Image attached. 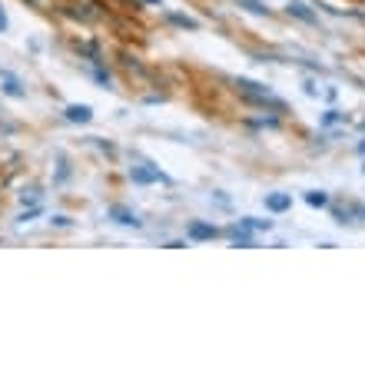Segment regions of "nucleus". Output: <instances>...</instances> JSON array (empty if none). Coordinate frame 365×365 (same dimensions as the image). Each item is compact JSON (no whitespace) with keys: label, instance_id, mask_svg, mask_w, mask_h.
Wrapping results in <instances>:
<instances>
[{"label":"nucleus","instance_id":"f257e3e1","mask_svg":"<svg viewBox=\"0 0 365 365\" xmlns=\"http://www.w3.org/2000/svg\"><path fill=\"white\" fill-rule=\"evenodd\" d=\"M236 86V97L253 110H262V113H276V117H286L289 113V103L282 97H276L266 83H256V80H246V76H236L233 80Z\"/></svg>","mask_w":365,"mask_h":365},{"label":"nucleus","instance_id":"f03ea898","mask_svg":"<svg viewBox=\"0 0 365 365\" xmlns=\"http://www.w3.org/2000/svg\"><path fill=\"white\" fill-rule=\"evenodd\" d=\"M129 180L137 182V186H156V182H166L170 186V176L156 166V163H143V166H129Z\"/></svg>","mask_w":365,"mask_h":365},{"label":"nucleus","instance_id":"7ed1b4c3","mask_svg":"<svg viewBox=\"0 0 365 365\" xmlns=\"http://www.w3.org/2000/svg\"><path fill=\"white\" fill-rule=\"evenodd\" d=\"M286 17L306 23V27H319V11L312 7L309 0H289V4H286Z\"/></svg>","mask_w":365,"mask_h":365},{"label":"nucleus","instance_id":"20e7f679","mask_svg":"<svg viewBox=\"0 0 365 365\" xmlns=\"http://www.w3.org/2000/svg\"><path fill=\"white\" fill-rule=\"evenodd\" d=\"M219 236V229L213 223H203V219H193L186 226V243H213Z\"/></svg>","mask_w":365,"mask_h":365},{"label":"nucleus","instance_id":"39448f33","mask_svg":"<svg viewBox=\"0 0 365 365\" xmlns=\"http://www.w3.org/2000/svg\"><path fill=\"white\" fill-rule=\"evenodd\" d=\"M110 219L113 223H120V226H127V229H143V219L133 209H127V206H110Z\"/></svg>","mask_w":365,"mask_h":365},{"label":"nucleus","instance_id":"423d86ee","mask_svg":"<svg viewBox=\"0 0 365 365\" xmlns=\"http://www.w3.org/2000/svg\"><path fill=\"white\" fill-rule=\"evenodd\" d=\"M64 120L66 123H90L93 120V107L90 103H66V110H64Z\"/></svg>","mask_w":365,"mask_h":365},{"label":"nucleus","instance_id":"0eeeda50","mask_svg":"<svg viewBox=\"0 0 365 365\" xmlns=\"http://www.w3.org/2000/svg\"><path fill=\"white\" fill-rule=\"evenodd\" d=\"M266 213L279 216V213H289L292 209V193H266Z\"/></svg>","mask_w":365,"mask_h":365},{"label":"nucleus","instance_id":"6e6552de","mask_svg":"<svg viewBox=\"0 0 365 365\" xmlns=\"http://www.w3.org/2000/svg\"><path fill=\"white\" fill-rule=\"evenodd\" d=\"M226 236L236 249H253L256 246V233H246V229H239V226H229L226 229Z\"/></svg>","mask_w":365,"mask_h":365},{"label":"nucleus","instance_id":"1a4fd4ad","mask_svg":"<svg viewBox=\"0 0 365 365\" xmlns=\"http://www.w3.org/2000/svg\"><path fill=\"white\" fill-rule=\"evenodd\" d=\"M0 76H4V86H0V90H4L7 97H13V100H23V97H27V90H23V83L11 74V70H0Z\"/></svg>","mask_w":365,"mask_h":365},{"label":"nucleus","instance_id":"9d476101","mask_svg":"<svg viewBox=\"0 0 365 365\" xmlns=\"http://www.w3.org/2000/svg\"><path fill=\"white\" fill-rule=\"evenodd\" d=\"M239 229H246V233H269L272 229V219H256V216H243L239 219Z\"/></svg>","mask_w":365,"mask_h":365},{"label":"nucleus","instance_id":"9b49d317","mask_svg":"<svg viewBox=\"0 0 365 365\" xmlns=\"http://www.w3.org/2000/svg\"><path fill=\"white\" fill-rule=\"evenodd\" d=\"M166 21L173 23V27H180V30H199V21L196 17H190V13H176V11H170L166 13Z\"/></svg>","mask_w":365,"mask_h":365},{"label":"nucleus","instance_id":"f8f14e48","mask_svg":"<svg viewBox=\"0 0 365 365\" xmlns=\"http://www.w3.org/2000/svg\"><path fill=\"white\" fill-rule=\"evenodd\" d=\"M339 123H349V113H342V110H335V107H329L319 117V127L323 129H332V127H339Z\"/></svg>","mask_w":365,"mask_h":365},{"label":"nucleus","instance_id":"ddd939ff","mask_svg":"<svg viewBox=\"0 0 365 365\" xmlns=\"http://www.w3.org/2000/svg\"><path fill=\"white\" fill-rule=\"evenodd\" d=\"M306 203H309L312 209H329V206H332V196L325 193V190H309V193H306Z\"/></svg>","mask_w":365,"mask_h":365},{"label":"nucleus","instance_id":"4468645a","mask_svg":"<svg viewBox=\"0 0 365 365\" xmlns=\"http://www.w3.org/2000/svg\"><path fill=\"white\" fill-rule=\"evenodd\" d=\"M236 7L239 11H249V13H256V17H272V11H269L262 0H236Z\"/></svg>","mask_w":365,"mask_h":365},{"label":"nucleus","instance_id":"2eb2a0df","mask_svg":"<svg viewBox=\"0 0 365 365\" xmlns=\"http://www.w3.org/2000/svg\"><path fill=\"white\" fill-rule=\"evenodd\" d=\"M90 74H93V80H97L103 90H117V83H113V74H110L103 64H93V70H90Z\"/></svg>","mask_w":365,"mask_h":365},{"label":"nucleus","instance_id":"dca6fc26","mask_svg":"<svg viewBox=\"0 0 365 365\" xmlns=\"http://www.w3.org/2000/svg\"><path fill=\"white\" fill-rule=\"evenodd\" d=\"M302 90H306V97H319V93H323V86L315 83V80H309V76L302 80Z\"/></svg>","mask_w":365,"mask_h":365},{"label":"nucleus","instance_id":"f3484780","mask_svg":"<svg viewBox=\"0 0 365 365\" xmlns=\"http://www.w3.org/2000/svg\"><path fill=\"white\" fill-rule=\"evenodd\" d=\"M50 226H57V229H70V216H50Z\"/></svg>","mask_w":365,"mask_h":365},{"label":"nucleus","instance_id":"a211bd4d","mask_svg":"<svg viewBox=\"0 0 365 365\" xmlns=\"http://www.w3.org/2000/svg\"><path fill=\"white\" fill-rule=\"evenodd\" d=\"M40 213H43L40 206H33V209H27V213H21V223H30L33 216H40Z\"/></svg>","mask_w":365,"mask_h":365},{"label":"nucleus","instance_id":"6ab92c4d","mask_svg":"<svg viewBox=\"0 0 365 365\" xmlns=\"http://www.w3.org/2000/svg\"><path fill=\"white\" fill-rule=\"evenodd\" d=\"M0 33H7V11H4V4H0Z\"/></svg>","mask_w":365,"mask_h":365},{"label":"nucleus","instance_id":"aec40b11","mask_svg":"<svg viewBox=\"0 0 365 365\" xmlns=\"http://www.w3.org/2000/svg\"><path fill=\"white\" fill-rule=\"evenodd\" d=\"M355 216H359V219H365V206H359V203H355Z\"/></svg>","mask_w":365,"mask_h":365},{"label":"nucleus","instance_id":"412c9836","mask_svg":"<svg viewBox=\"0 0 365 365\" xmlns=\"http://www.w3.org/2000/svg\"><path fill=\"white\" fill-rule=\"evenodd\" d=\"M143 4H150V7H163V0H143Z\"/></svg>","mask_w":365,"mask_h":365},{"label":"nucleus","instance_id":"4be33fe9","mask_svg":"<svg viewBox=\"0 0 365 365\" xmlns=\"http://www.w3.org/2000/svg\"><path fill=\"white\" fill-rule=\"evenodd\" d=\"M359 156H365V140H362V143H359Z\"/></svg>","mask_w":365,"mask_h":365},{"label":"nucleus","instance_id":"5701e85b","mask_svg":"<svg viewBox=\"0 0 365 365\" xmlns=\"http://www.w3.org/2000/svg\"><path fill=\"white\" fill-rule=\"evenodd\" d=\"M359 127H362V129H365V120H362V123H359Z\"/></svg>","mask_w":365,"mask_h":365}]
</instances>
